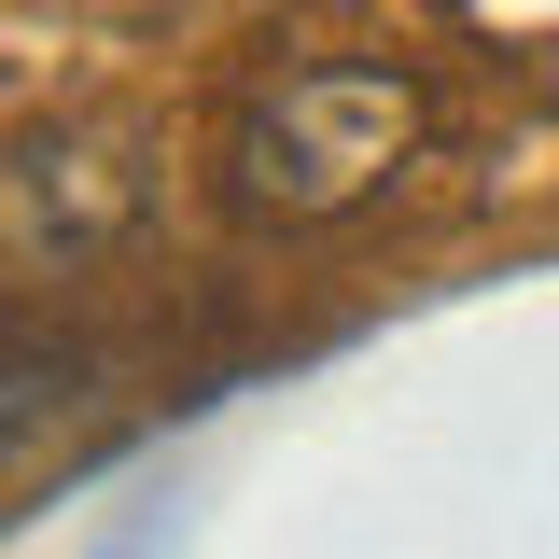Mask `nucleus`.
I'll use <instances>...</instances> for the list:
<instances>
[{"instance_id": "nucleus-2", "label": "nucleus", "mask_w": 559, "mask_h": 559, "mask_svg": "<svg viewBox=\"0 0 559 559\" xmlns=\"http://www.w3.org/2000/svg\"><path fill=\"white\" fill-rule=\"evenodd\" d=\"M154 154H168V140L140 127V112L28 127L0 154V252H14V266H98V252H127L140 210H154Z\"/></svg>"}, {"instance_id": "nucleus-1", "label": "nucleus", "mask_w": 559, "mask_h": 559, "mask_svg": "<svg viewBox=\"0 0 559 559\" xmlns=\"http://www.w3.org/2000/svg\"><path fill=\"white\" fill-rule=\"evenodd\" d=\"M419 127H433L419 70H392V57H294L224 127V210L238 224H336V210H364L419 154Z\"/></svg>"}]
</instances>
